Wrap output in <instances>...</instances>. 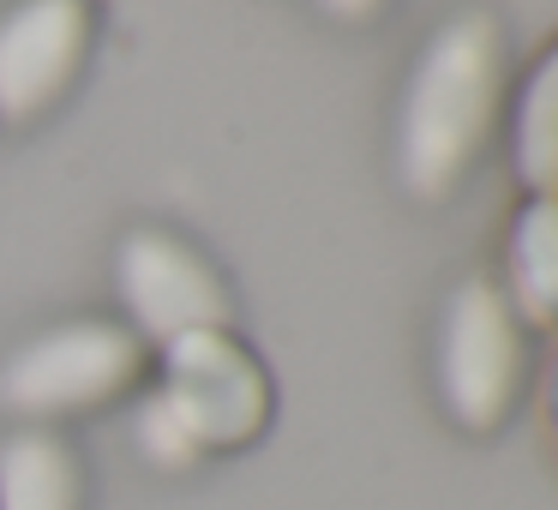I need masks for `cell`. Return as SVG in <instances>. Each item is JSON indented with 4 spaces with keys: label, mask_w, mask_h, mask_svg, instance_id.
Wrapping results in <instances>:
<instances>
[{
    "label": "cell",
    "mask_w": 558,
    "mask_h": 510,
    "mask_svg": "<svg viewBox=\"0 0 558 510\" xmlns=\"http://www.w3.org/2000/svg\"><path fill=\"white\" fill-rule=\"evenodd\" d=\"M505 97V37L498 19L469 7L433 31L397 109V174L414 198H450L481 157L486 126Z\"/></svg>",
    "instance_id": "obj_1"
},
{
    "label": "cell",
    "mask_w": 558,
    "mask_h": 510,
    "mask_svg": "<svg viewBox=\"0 0 558 510\" xmlns=\"http://www.w3.org/2000/svg\"><path fill=\"white\" fill-rule=\"evenodd\" d=\"M145 361L150 354L133 330L102 325V318H73V325H54L31 337L25 349H13V361L0 366V402L25 421L85 414L126 397L145 378Z\"/></svg>",
    "instance_id": "obj_2"
},
{
    "label": "cell",
    "mask_w": 558,
    "mask_h": 510,
    "mask_svg": "<svg viewBox=\"0 0 558 510\" xmlns=\"http://www.w3.org/2000/svg\"><path fill=\"white\" fill-rule=\"evenodd\" d=\"M157 402L193 450H241L270 421V378L229 330H186L162 342Z\"/></svg>",
    "instance_id": "obj_3"
},
{
    "label": "cell",
    "mask_w": 558,
    "mask_h": 510,
    "mask_svg": "<svg viewBox=\"0 0 558 510\" xmlns=\"http://www.w3.org/2000/svg\"><path fill=\"white\" fill-rule=\"evenodd\" d=\"M438 397L469 433H498L522 397V330L493 282H462L438 318Z\"/></svg>",
    "instance_id": "obj_4"
},
{
    "label": "cell",
    "mask_w": 558,
    "mask_h": 510,
    "mask_svg": "<svg viewBox=\"0 0 558 510\" xmlns=\"http://www.w3.org/2000/svg\"><path fill=\"white\" fill-rule=\"evenodd\" d=\"M114 282H121V301L133 306L138 330H150L157 342H174L186 330H222L234 313L217 265L162 229L126 234L121 258H114Z\"/></svg>",
    "instance_id": "obj_5"
},
{
    "label": "cell",
    "mask_w": 558,
    "mask_h": 510,
    "mask_svg": "<svg viewBox=\"0 0 558 510\" xmlns=\"http://www.w3.org/2000/svg\"><path fill=\"white\" fill-rule=\"evenodd\" d=\"M90 0H19L0 19V114L31 121L73 90L90 54Z\"/></svg>",
    "instance_id": "obj_6"
},
{
    "label": "cell",
    "mask_w": 558,
    "mask_h": 510,
    "mask_svg": "<svg viewBox=\"0 0 558 510\" xmlns=\"http://www.w3.org/2000/svg\"><path fill=\"white\" fill-rule=\"evenodd\" d=\"M78 457L54 433H19L0 450V510H78Z\"/></svg>",
    "instance_id": "obj_7"
},
{
    "label": "cell",
    "mask_w": 558,
    "mask_h": 510,
    "mask_svg": "<svg viewBox=\"0 0 558 510\" xmlns=\"http://www.w3.org/2000/svg\"><path fill=\"white\" fill-rule=\"evenodd\" d=\"M510 277L541 325L558 330V198H534L510 241Z\"/></svg>",
    "instance_id": "obj_8"
},
{
    "label": "cell",
    "mask_w": 558,
    "mask_h": 510,
    "mask_svg": "<svg viewBox=\"0 0 558 510\" xmlns=\"http://www.w3.org/2000/svg\"><path fill=\"white\" fill-rule=\"evenodd\" d=\"M517 162L534 193L558 186V49L534 66L522 90V121H517Z\"/></svg>",
    "instance_id": "obj_9"
},
{
    "label": "cell",
    "mask_w": 558,
    "mask_h": 510,
    "mask_svg": "<svg viewBox=\"0 0 558 510\" xmlns=\"http://www.w3.org/2000/svg\"><path fill=\"white\" fill-rule=\"evenodd\" d=\"M138 445H145V457L162 462V469H186V462L198 457V450L186 445V433L169 421L162 402H145V414H138Z\"/></svg>",
    "instance_id": "obj_10"
},
{
    "label": "cell",
    "mask_w": 558,
    "mask_h": 510,
    "mask_svg": "<svg viewBox=\"0 0 558 510\" xmlns=\"http://www.w3.org/2000/svg\"><path fill=\"white\" fill-rule=\"evenodd\" d=\"M330 19H342V25H366V19L385 13V0H318Z\"/></svg>",
    "instance_id": "obj_11"
},
{
    "label": "cell",
    "mask_w": 558,
    "mask_h": 510,
    "mask_svg": "<svg viewBox=\"0 0 558 510\" xmlns=\"http://www.w3.org/2000/svg\"><path fill=\"white\" fill-rule=\"evenodd\" d=\"M553 414H558V397H553Z\"/></svg>",
    "instance_id": "obj_12"
}]
</instances>
